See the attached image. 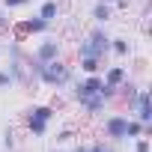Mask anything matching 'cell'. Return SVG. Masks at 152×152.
<instances>
[{"mask_svg":"<svg viewBox=\"0 0 152 152\" xmlns=\"http://www.w3.org/2000/svg\"><path fill=\"white\" fill-rule=\"evenodd\" d=\"M48 152H69V146H51Z\"/></svg>","mask_w":152,"mask_h":152,"instance_id":"cb8c5ba5","label":"cell"},{"mask_svg":"<svg viewBox=\"0 0 152 152\" xmlns=\"http://www.w3.org/2000/svg\"><path fill=\"white\" fill-rule=\"evenodd\" d=\"M128 75H131V72H128L125 60H116V63H104V69H102V81H104L107 87H119Z\"/></svg>","mask_w":152,"mask_h":152,"instance_id":"9c48e42d","label":"cell"},{"mask_svg":"<svg viewBox=\"0 0 152 152\" xmlns=\"http://www.w3.org/2000/svg\"><path fill=\"white\" fill-rule=\"evenodd\" d=\"M113 3V12H128L131 9V0H110Z\"/></svg>","mask_w":152,"mask_h":152,"instance_id":"7402d4cb","label":"cell"},{"mask_svg":"<svg viewBox=\"0 0 152 152\" xmlns=\"http://www.w3.org/2000/svg\"><path fill=\"white\" fill-rule=\"evenodd\" d=\"M78 107H81V113H84L87 119H102V116L110 110V102H104V99H102V93H96V96L81 99V102H78Z\"/></svg>","mask_w":152,"mask_h":152,"instance_id":"ba28073f","label":"cell"},{"mask_svg":"<svg viewBox=\"0 0 152 152\" xmlns=\"http://www.w3.org/2000/svg\"><path fill=\"white\" fill-rule=\"evenodd\" d=\"M78 66H81V75H102L104 60H99V57H78Z\"/></svg>","mask_w":152,"mask_h":152,"instance_id":"5bb4252c","label":"cell"},{"mask_svg":"<svg viewBox=\"0 0 152 152\" xmlns=\"http://www.w3.org/2000/svg\"><path fill=\"white\" fill-rule=\"evenodd\" d=\"M113 3L110 0H93V6H90V18H93V24H110L113 21Z\"/></svg>","mask_w":152,"mask_h":152,"instance_id":"30bf717a","label":"cell"},{"mask_svg":"<svg viewBox=\"0 0 152 152\" xmlns=\"http://www.w3.org/2000/svg\"><path fill=\"white\" fill-rule=\"evenodd\" d=\"M125 113L134 116V119H140L143 125H152V102H149V87H146V84H140V93H137V99L125 107Z\"/></svg>","mask_w":152,"mask_h":152,"instance_id":"52a82bcc","label":"cell"},{"mask_svg":"<svg viewBox=\"0 0 152 152\" xmlns=\"http://www.w3.org/2000/svg\"><path fill=\"white\" fill-rule=\"evenodd\" d=\"M87 152H119V146L116 143H107L104 137H99V140L87 143Z\"/></svg>","mask_w":152,"mask_h":152,"instance_id":"2e32d148","label":"cell"},{"mask_svg":"<svg viewBox=\"0 0 152 152\" xmlns=\"http://www.w3.org/2000/svg\"><path fill=\"white\" fill-rule=\"evenodd\" d=\"M36 3H39V0H36Z\"/></svg>","mask_w":152,"mask_h":152,"instance_id":"d4e9b609","label":"cell"},{"mask_svg":"<svg viewBox=\"0 0 152 152\" xmlns=\"http://www.w3.org/2000/svg\"><path fill=\"white\" fill-rule=\"evenodd\" d=\"M143 134H146V125H143L140 119L128 116V122H125V143H131V140H137V137H143Z\"/></svg>","mask_w":152,"mask_h":152,"instance_id":"9a60e30c","label":"cell"},{"mask_svg":"<svg viewBox=\"0 0 152 152\" xmlns=\"http://www.w3.org/2000/svg\"><path fill=\"white\" fill-rule=\"evenodd\" d=\"M39 18H45L48 24H57L60 15H63V6L57 3V0H39V9H36Z\"/></svg>","mask_w":152,"mask_h":152,"instance_id":"8fae6325","label":"cell"},{"mask_svg":"<svg viewBox=\"0 0 152 152\" xmlns=\"http://www.w3.org/2000/svg\"><path fill=\"white\" fill-rule=\"evenodd\" d=\"M125 122H128V113L107 110V113L102 116V137H104L107 143L122 146V143H125Z\"/></svg>","mask_w":152,"mask_h":152,"instance_id":"277c9868","label":"cell"},{"mask_svg":"<svg viewBox=\"0 0 152 152\" xmlns=\"http://www.w3.org/2000/svg\"><path fill=\"white\" fill-rule=\"evenodd\" d=\"M75 54L78 57H99V60H107L110 57V33L104 24H93L75 45Z\"/></svg>","mask_w":152,"mask_h":152,"instance_id":"3957f363","label":"cell"},{"mask_svg":"<svg viewBox=\"0 0 152 152\" xmlns=\"http://www.w3.org/2000/svg\"><path fill=\"white\" fill-rule=\"evenodd\" d=\"M75 140H78V128H75V125H60L54 131V146H69Z\"/></svg>","mask_w":152,"mask_h":152,"instance_id":"4fadbf2b","label":"cell"},{"mask_svg":"<svg viewBox=\"0 0 152 152\" xmlns=\"http://www.w3.org/2000/svg\"><path fill=\"white\" fill-rule=\"evenodd\" d=\"M30 3H33V0H3L0 6H3L6 12H21V9H27Z\"/></svg>","mask_w":152,"mask_h":152,"instance_id":"d6986e66","label":"cell"},{"mask_svg":"<svg viewBox=\"0 0 152 152\" xmlns=\"http://www.w3.org/2000/svg\"><path fill=\"white\" fill-rule=\"evenodd\" d=\"M131 152H152V140L143 134V137H137V140H131Z\"/></svg>","mask_w":152,"mask_h":152,"instance_id":"ffe728a7","label":"cell"},{"mask_svg":"<svg viewBox=\"0 0 152 152\" xmlns=\"http://www.w3.org/2000/svg\"><path fill=\"white\" fill-rule=\"evenodd\" d=\"M54 122H57V107H54V104H48V102L27 104V107H24V113H21V125H24V131H27L33 140L45 137V134L51 131V125H54Z\"/></svg>","mask_w":152,"mask_h":152,"instance_id":"7a4b0ae2","label":"cell"},{"mask_svg":"<svg viewBox=\"0 0 152 152\" xmlns=\"http://www.w3.org/2000/svg\"><path fill=\"white\" fill-rule=\"evenodd\" d=\"M12 27H15V36H18V39H39V36L51 33L54 24H48L45 18H39V15L33 12V15H27V18L12 21Z\"/></svg>","mask_w":152,"mask_h":152,"instance_id":"8992f818","label":"cell"},{"mask_svg":"<svg viewBox=\"0 0 152 152\" xmlns=\"http://www.w3.org/2000/svg\"><path fill=\"white\" fill-rule=\"evenodd\" d=\"M110 57H116V60H128L131 57L128 36H110Z\"/></svg>","mask_w":152,"mask_h":152,"instance_id":"7c38bea8","label":"cell"},{"mask_svg":"<svg viewBox=\"0 0 152 152\" xmlns=\"http://www.w3.org/2000/svg\"><path fill=\"white\" fill-rule=\"evenodd\" d=\"M69 152H87V143H69Z\"/></svg>","mask_w":152,"mask_h":152,"instance_id":"603a6c76","label":"cell"},{"mask_svg":"<svg viewBox=\"0 0 152 152\" xmlns=\"http://www.w3.org/2000/svg\"><path fill=\"white\" fill-rule=\"evenodd\" d=\"M57 57H63V42L51 33L39 36V42H33V51H30V60L36 63H54Z\"/></svg>","mask_w":152,"mask_h":152,"instance_id":"5b68a950","label":"cell"},{"mask_svg":"<svg viewBox=\"0 0 152 152\" xmlns=\"http://www.w3.org/2000/svg\"><path fill=\"white\" fill-rule=\"evenodd\" d=\"M9 27H12V18H9V12L0 6V36L3 33H9Z\"/></svg>","mask_w":152,"mask_h":152,"instance_id":"44dd1931","label":"cell"},{"mask_svg":"<svg viewBox=\"0 0 152 152\" xmlns=\"http://www.w3.org/2000/svg\"><path fill=\"white\" fill-rule=\"evenodd\" d=\"M0 146H3V152H15L18 137H15V131H12V128H3V134H0Z\"/></svg>","mask_w":152,"mask_h":152,"instance_id":"e0dca14e","label":"cell"},{"mask_svg":"<svg viewBox=\"0 0 152 152\" xmlns=\"http://www.w3.org/2000/svg\"><path fill=\"white\" fill-rule=\"evenodd\" d=\"M15 90V81H12V75L6 66H0V93H12Z\"/></svg>","mask_w":152,"mask_h":152,"instance_id":"ac0fdd59","label":"cell"},{"mask_svg":"<svg viewBox=\"0 0 152 152\" xmlns=\"http://www.w3.org/2000/svg\"><path fill=\"white\" fill-rule=\"evenodd\" d=\"M75 78H78L75 66H72L66 57H57L54 63H42V69H39V75H36V84H42L45 90L60 93V90H69Z\"/></svg>","mask_w":152,"mask_h":152,"instance_id":"6da1fadb","label":"cell"}]
</instances>
